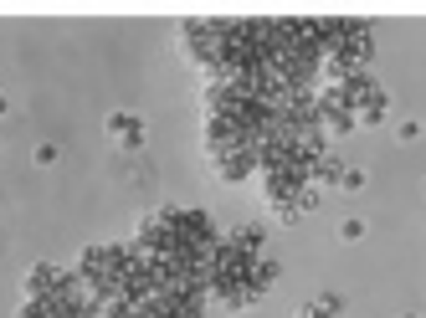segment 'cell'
Listing matches in <instances>:
<instances>
[{
    "mask_svg": "<svg viewBox=\"0 0 426 318\" xmlns=\"http://www.w3.org/2000/svg\"><path fill=\"white\" fill-rule=\"evenodd\" d=\"M103 134H108L113 144H123V149H144V123L134 113H108L103 118Z\"/></svg>",
    "mask_w": 426,
    "mask_h": 318,
    "instance_id": "cell-2",
    "label": "cell"
},
{
    "mask_svg": "<svg viewBox=\"0 0 426 318\" xmlns=\"http://www.w3.org/2000/svg\"><path fill=\"white\" fill-rule=\"evenodd\" d=\"M72 278H67V267H57V262H36L31 272H26V298H36V303H47V298H57L62 288H67Z\"/></svg>",
    "mask_w": 426,
    "mask_h": 318,
    "instance_id": "cell-1",
    "label": "cell"
},
{
    "mask_svg": "<svg viewBox=\"0 0 426 318\" xmlns=\"http://www.w3.org/2000/svg\"><path fill=\"white\" fill-rule=\"evenodd\" d=\"M339 237H344V242H359V237H365V226H359V221H344V226H339Z\"/></svg>",
    "mask_w": 426,
    "mask_h": 318,
    "instance_id": "cell-5",
    "label": "cell"
},
{
    "mask_svg": "<svg viewBox=\"0 0 426 318\" xmlns=\"http://www.w3.org/2000/svg\"><path fill=\"white\" fill-rule=\"evenodd\" d=\"M334 308H339V298H313V303L298 308V318H329Z\"/></svg>",
    "mask_w": 426,
    "mask_h": 318,
    "instance_id": "cell-3",
    "label": "cell"
},
{
    "mask_svg": "<svg viewBox=\"0 0 426 318\" xmlns=\"http://www.w3.org/2000/svg\"><path fill=\"white\" fill-rule=\"evenodd\" d=\"M62 159V149H57V144H36V149H31V164H41V169H47V164H57Z\"/></svg>",
    "mask_w": 426,
    "mask_h": 318,
    "instance_id": "cell-4",
    "label": "cell"
},
{
    "mask_svg": "<svg viewBox=\"0 0 426 318\" xmlns=\"http://www.w3.org/2000/svg\"><path fill=\"white\" fill-rule=\"evenodd\" d=\"M0 118H6V98H0Z\"/></svg>",
    "mask_w": 426,
    "mask_h": 318,
    "instance_id": "cell-6",
    "label": "cell"
}]
</instances>
